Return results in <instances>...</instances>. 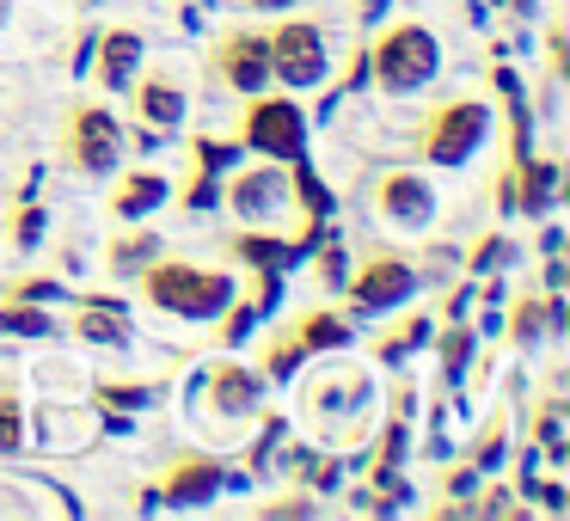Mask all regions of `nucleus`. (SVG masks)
<instances>
[{"label": "nucleus", "instance_id": "4be33fe9", "mask_svg": "<svg viewBox=\"0 0 570 521\" xmlns=\"http://www.w3.org/2000/svg\"><path fill=\"white\" fill-rule=\"evenodd\" d=\"M234 252H239V258H252L258 271H276V264L288 258L283 239H258V234H239V239H234Z\"/></svg>", "mask_w": 570, "mask_h": 521}, {"label": "nucleus", "instance_id": "473e14b6", "mask_svg": "<svg viewBox=\"0 0 570 521\" xmlns=\"http://www.w3.org/2000/svg\"><path fill=\"white\" fill-rule=\"evenodd\" d=\"M239 7H258V13H276V7H288V0H239Z\"/></svg>", "mask_w": 570, "mask_h": 521}, {"label": "nucleus", "instance_id": "1a4fd4ad", "mask_svg": "<svg viewBox=\"0 0 570 521\" xmlns=\"http://www.w3.org/2000/svg\"><path fill=\"white\" fill-rule=\"evenodd\" d=\"M288 203V178L276 173V160L271 166H258V173H239V178H227V209L239 215V222H271L276 209Z\"/></svg>", "mask_w": 570, "mask_h": 521}, {"label": "nucleus", "instance_id": "423d86ee", "mask_svg": "<svg viewBox=\"0 0 570 521\" xmlns=\"http://www.w3.org/2000/svg\"><path fill=\"white\" fill-rule=\"evenodd\" d=\"M264 50H271V75L283 80V87H313V80L325 75V31L307 26V19L276 26L271 38H264Z\"/></svg>", "mask_w": 570, "mask_h": 521}, {"label": "nucleus", "instance_id": "412c9836", "mask_svg": "<svg viewBox=\"0 0 570 521\" xmlns=\"http://www.w3.org/2000/svg\"><path fill=\"white\" fill-rule=\"evenodd\" d=\"M0 332H13V337H50L56 325H50V313H38L26 301V307H0Z\"/></svg>", "mask_w": 570, "mask_h": 521}, {"label": "nucleus", "instance_id": "b1692460", "mask_svg": "<svg viewBox=\"0 0 570 521\" xmlns=\"http://www.w3.org/2000/svg\"><path fill=\"white\" fill-rule=\"evenodd\" d=\"M295 166H301V160H295ZM295 190H301V203H307V215H313V222H320V215L332 209V197H325V190H320V178H313L307 166H301V173H295Z\"/></svg>", "mask_w": 570, "mask_h": 521}, {"label": "nucleus", "instance_id": "cd10ccee", "mask_svg": "<svg viewBox=\"0 0 570 521\" xmlns=\"http://www.w3.org/2000/svg\"><path fill=\"white\" fill-rule=\"evenodd\" d=\"M38 234H43V215H38V209H19V215H13V239H19V246H31Z\"/></svg>", "mask_w": 570, "mask_h": 521}, {"label": "nucleus", "instance_id": "20e7f679", "mask_svg": "<svg viewBox=\"0 0 570 521\" xmlns=\"http://www.w3.org/2000/svg\"><path fill=\"white\" fill-rule=\"evenodd\" d=\"M68 160L87 178L117 173V160H124V124L105 105H75L68 111Z\"/></svg>", "mask_w": 570, "mask_h": 521}, {"label": "nucleus", "instance_id": "2f4dec72", "mask_svg": "<svg viewBox=\"0 0 570 521\" xmlns=\"http://www.w3.org/2000/svg\"><path fill=\"white\" fill-rule=\"evenodd\" d=\"M13 295L19 301H43V295H56V283H13Z\"/></svg>", "mask_w": 570, "mask_h": 521}, {"label": "nucleus", "instance_id": "f8f14e48", "mask_svg": "<svg viewBox=\"0 0 570 521\" xmlns=\"http://www.w3.org/2000/svg\"><path fill=\"white\" fill-rule=\"evenodd\" d=\"M227 484V466L209 454H178L173 472L160 479V497L166 503H203V497H215Z\"/></svg>", "mask_w": 570, "mask_h": 521}, {"label": "nucleus", "instance_id": "6e6552de", "mask_svg": "<svg viewBox=\"0 0 570 521\" xmlns=\"http://www.w3.org/2000/svg\"><path fill=\"white\" fill-rule=\"evenodd\" d=\"M215 80H227L234 92H264L271 87V50L258 31H227L215 43Z\"/></svg>", "mask_w": 570, "mask_h": 521}, {"label": "nucleus", "instance_id": "a211bd4d", "mask_svg": "<svg viewBox=\"0 0 570 521\" xmlns=\"http://www.w3.org/2000/svg\"><path fill=\"white\" fill-rule=\"evenodd\" d=\"M154 258H160V239H154V234H124V239H111V271H148Z\"/></svg>", "mask_w": 570, "mask_h": 521}, {"label": "nucleus", "instance_id": "bb28decb", "mask_svg": "<svg viewBox=\"0 0 570 521\" xmlns=\"http://www.w3.org/2000/svg\"><path fill=\"white\" fill-rule=\"evenodd\" d=\"M466 350H472V332H448V337H442V362H448V374L466 368Z\"/></svg>", "mask_w": 570, "mask_h": 521}, {"label": "nucleus", "instance_id": "c756f323", "mask_svg": "<svg viewBox=\"0 0 570 521\" xmlns=\"http://www.w3.org/2000/svg\"><path fill=\"white\" fill-rule=\"evenodd\" d=\"M111 405H141V386H99Z\"/></svg>", "mask_w": 570, "mask_h": 521}, {"label": "nucleus", "instance_id": "a878e982", "mask_svg": "<svg viewBox=\"0 0 570 521\" xmlns=\"http://www.w3.org/2000/svg\"><path fill=\"white\" fill-rule=\"evenodd\" d=\"M0 448H19V399L0 393Z\"/></svg>", "mask_w": 570, "mask_h": 521}, {"label": "nucleus", "instance_id": "c85d7f7f", "mask_svg": "<svg viewBox=\"0 0 570 521\" xmlns=\"http://www.w3.org/2000/svg\"><path fill=\"white\" fill-rule=\"evenodd\" d=\"M264 515H313V503H307V497H271Z\"/></svg>", "mask_w": 570, "mask_h": 521}, {"label": "nucleus", "instance_id": "4468645a", "mask_svg": "<svg viewBox=\"0 0 570 521\" xmlns=\"http://www.w3.org/2000/svg\"><path fill=\"white\" fill-rule=\"evenodd\" d=\"M129 105H136V117L148 129H173L178 117H185V99H178V87L166 75H148L136 92H129Z\"/></svg>", "mask_w": 570, "mask_h": 521}, {"label": "nucleus", "instance_id": "6ab92c4d", "mask_svg": "<svg viewBox=\"0 0 570 521\" xmlns=\"http://www.w3.org/2000/svg\"><path fill=\"white\" fill-rule=\"evenodd\" d=\"M417 337H430V320H423V313H411L405 325H393L386 337H374V356H381V362H399L411 344H417Z\"/></svg>", "mask_w": 570, "mask_h": 521}, {"label": "nucleus", "instance_id": "f03ea898", "mask_svg": "<svg viewBox=\"0 0 570 521\" xmlns=\"http://www.w3.org/2000/svg\"><path fill=\"white\" fill-rule=\"evenodd\" d=\"M435 62H442V50H435V31L417 26V19H405V26L381 31L374 38V87L381 92H417L423 80L435 75Z\"/></svg>", "mask_w": 570, "mask_h": 521}, {"label": "nucleus", "instance_id": "f3484780", "mask_svg": "<svg viewBox=\"0 0 570 521\" xmlns=\"http://www.w3.org/2000/svg\"><path fill=\"white\" fill-rule=\"evenodd\" d=\"M295 332H301V344H307V350L350 344V320H344V313H307V320H295Z\"/></svg>", "mask_w": 570, "mask_h": 521}, {"label": "nucleus", "instance_id": "9d476101", "mask_svg": "<svg viewBox=\"0 0 570 521\" xmlns=\"http://www.w3.org/2000/svg\"><path fill=\"white\" fill-rule=\"evenodd\" d=\"M374 209L399 227H423L435 215V190L423 185L417 173H386L381 185H374Z\"/></svg>", "mask_w": 570, "mask_h": 521}, {"label": "nucleus", "instance_id": "0eeeda50", "mask_svg": "<svg viewBox=\"0 0 570 521\" xmlns=\"http://www.w3.org/2000/svg\"><path fill=\"white\" fill-rule=\"evenodd\" d=\"M405 295H417V271H411L399 252H374V258L350 276V301H356L362 313H386Z\"/></svg>", "mask_w": 570, "mask_h": 521}, {"label": "nucleus", "instance_id": "5701e85b", "mask_svg": "<svg viewBox=\"0 0 570 521\" xmlns=\"http://www.w3.org/2000/svg\"><path fill=\"white\" fill-rule=\"evenodd\" d=\"M509 337H515V344H533V337H540V301H533V295L509 313Z\"/></svg>", "mask_w": 570, "mask_h": 521}, {"label": "nucleus", "instance_id": "9b49d317", "mask_svg": "<svg viewBox=\"0 0 570 521\" xmlns=\"http://www.w3.org/2000/svg\"><path fill=\"white\" fill-rule=\"evenodd\" d=\"M75 337H80V344L117 350V344H129V337H136V325H129V307L117 295H87L75 307Z\"/></svg>", "mask_w": 570, "mask_h": 521}, {"label": "nucleus", "instance_id": "7c9ffc66", "mask_svg": "<svg viewBox=\"0 0 570 521\" xmlns=\"http://www.w3.org/2000/svg\"><path fill=\"white\" fill-rule=\"evenodd\" d=\"M332 479H337V466H332V460H313V466H307V484H320V491H325Z\"/></svg>", "mask_w": 570, "mask_h": 521}, {"label": "nucleus", "instance_id": "72a5a7b5", "mask_svg": "<svg viewBox=\"0 0 570 521\" xmlns=\"http://www.w3.org/2000/svg\"><path fill=\"white\" fill-rule=\"evenodd\" d=\"M381 7H386V0H362V19H374V13H381Z\"/></svg>", "mask_w": 570, "mask_h": 521}, {"label": "nucleus", "instance_id": "7ed1b4c3", "mask_svg": "<svg viewBox=\"0 0 570 521\" xmlns=\"http://www.w3.org/2000/svg\"><path fill=\"white\" fill-rule=\"evenodd\" d=\"M484 129H491L484 99H442L423 117V154H430L435 166H460L484 141Z\"/></svg>", "mask_w": 570, "mask_h": 521}, {"label": "nucleus", "instance_id": "f257e3e1", "mask_svg": "<svg viewBox=\"0 0 570 521\" xmlns=\"http://www.w3.org/2000/svg\"><path fill=\"white\" fill-rule=\"evenodd\" d=\"M141 295H148L154 313H178V320H215V313L234 301V276L203 271V264L185 258H160L141 276Z\"/></svg>", "mask_w": 570, "mask_h": 521}, {"label": "nucleus", "instance_id": "2eb2a0df", "mask_svg": "<svg viewBox=\"0 0 570 521\" xmlns=\"http://www.w3.org/2000/svg\"><path fill=\"white\" fill-rule=\"evenodd\" d=\"M209 405H215V411H227V417H246V411L258 405V374L234 368V362L209 368Z\"/></svg>", "mask_w": 570, "mask_h": 521}, {"label": "nucleus", "instance_id": "dca6fc26", "mask_svg": "<svg viewBox=\"0 0 570 521\" xmlns=\"http://www.w3.org/2000/svg\"><path fill=\"white\" fill-rule=\"evenodd\" d=\"M99 80L111 92H129V80H136V62H141V38L136 31H105V43H99Z\"/></svg>", "mask_w": 570, "mask_h": 521}, {"label": "nucleus", "instance_id": "f704fd0d", "mask_svg": "<svg viewBox=\"0 0 570 521\" xmlns=\"http://www.w3.org/2000/svg\"><path fill=\"white\" fill-rule=\"evenodd\" d=\"M80 7H99V0H80Z\"/></svg>", "mask_w": 570, "mask_h": 521}, {"label": "nucleus", "instance_id": "39448f33", "mask_svg": "<svg viewBox=\"0 0 570 521\" xmlns=\"http://www.w3.org/2000/svg\"><path fill=\"white\" fill-rule=\"evenodd\" d=\"M246 148L264 154V160H283L295 166L301 154H307V129H301V111L288 99H252L246 105Z\"/></svg>", "mask_w": 570, "mask_h": 521}, {"label": "nucleus", "instance_id": "393cba45", "mask_svg": "<svg viewBox=\"0 0 570 521\" xmlns=\"http://www.w3.org/2000/svg\"><path fill=\"white\" fill-rule=\"evenodd\" d=\"M497 454H503V417H491V423H484L479 448H472V466H497Z\"/></svg>", "mask_w": 570, "mask_h": 521}, {"label": "nucleus", "instance_id": "ddd939ff", "mask_svg": "<svg viewBox=\"0 0 570 521\" xmlns=\"http://www.w3.org/2000/svg\"><path fill=\"white\" fill-rule=\"evenodd\" d=\"M166 203V178L160 173H129L111 185V215L117 222H141V215H154Z\"/></svg>", "mask_w": 570, "mask_h": 521}, {"label": "nucleus", "instance_id": "aec40b11", "mask_svg": "<svg viewBox=\"0 0 570 521\" xmlns=\"http://www.w3.org/2000/svg\"><path fill=\"white\" fill-rule=\"evenodd\" d=\"M301 356H307V344H301V332L288 325L283 337H271V344H264V374H276V381H283V374H295Z\"/></svg>", "mask_w": 570, "mask_h": 521}]
</instances>
